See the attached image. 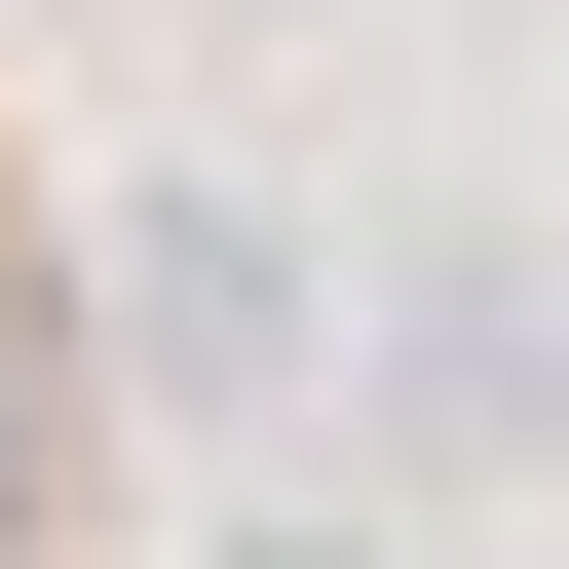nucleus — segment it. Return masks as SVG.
Instances as JSON below:
<instances>
[{"mask_svg": "<svg viewBox=\"0 0 569 569\" xmlns=\"http://www.w3.org/2000/svg\"><path fill=\"white\" fill-rule=\"evenodd\" d=\"M114 342H152L190 418H266V380H305V228H228V190H152V228H114Z\"/></svg>", "mask_w": 569, "mask_h": 569, "instance_id": "nucleus-1", "label": "nucleus"}, {"mask_svg": "<svg viewBox=\"0 0 569 569\" xmlns=\"http://www.w3.org/2000/svg\"><path fill=\"white\" fill-rule=\"evenodd\" d=\"M380 380H418L456 456H569V266H418V305H380Z\"/></svg>", "mask_w": 569, "mask_h": 569, "instance_id": "nucleus-2", "label": "nucleus"}, {"mask_svg": "<svg viewBox=\"0 0 569 569\" xmlns=\"http://www.w3.org/2000/svg\"><path fill=\"white\" fill-rule=\"evenodd\" d=\"M190 569H418V531H305V493H228V531H190Z\"/></svg>", "mask_w": 569, "mask_h": 569, "instance_id": "nucleus-3", "label": "nucleus"}, {"mask_svg": "<svg viewBox=\"0 0 569 569\" xmlns=\"http://www.w3.org/2000/svg\"><path fill=\"white\" fill-rule=\"evenodd\" d=\"M0 493H39V456H0Z\"/></svg>", "mask_w": 569, "mask_h": 569, "instance_id": "nucleus-4", "label": "nucleus"}]
</instances>
